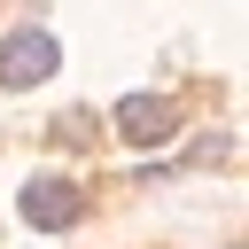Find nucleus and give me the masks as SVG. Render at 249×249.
I'll use <instances>...</instances> for the list:
<instances>
[{"mask_svg":"<svg viewBox=\"0 0 249 249\" xmlns=\"http://www.w3.org/2000/svg\"><path fill=\"white\" fill-rule=\"evenodd\" d=\"M54 62H62V47H54L47 31H8V39H0V86H8V93L54 78Z\"/></svg>","mask_w":249,"mask_h":249,"instance_id":"f257e3e1","label":"nucleus"},{"mask_svg":"<svg viewBox=\"0 0 249 249\" xmlns=\"http://www.w3.org/2000/svg\"><path fill=\"white\" fill-rule=\"evenodd\" d=\"M117 132H124V148H163L179 132V109L163 93H124L117 101Z\"/></svg>","mask_w":249,"mask_h":249,"instance_id":"f03ea898","label":"nucleus"},{"mask_svg":"<svg viewBox=\"0 0 249 249\" xmlns=\"http://www.w3.org/2000/svg\"><path fill=\"white\" fill-rule=\"evenodd\" d=\"M78 210H86V195H78L70 179H31V187H23V218H31L39 233H62V226H78Z\"/></svg>","mask_w":249,"mask_h":249,"instance_id":"7ed1b4c3","label":"nucleus"}]
</instances>
